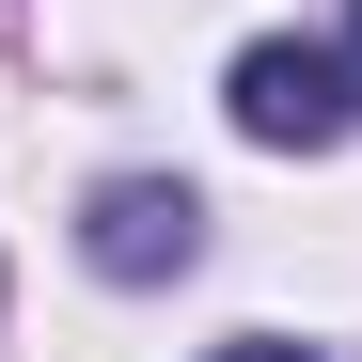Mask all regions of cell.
<instances>
[{"label":"cell","mask_w":362,"mask_h":362,"mask_svg":"<svg viewBox=\"0 0 362 362\" xmlns=\"http://www.w3.org/2000/svg\"><path fill=\"white\" fill-rule=\"evenodd\" d=\"M221 110H236V142H268V158H331V142L362 127V79H346V47H299V32H268V47H236Z\"/></svg>","instance_id":"6da1fadb"},{"label":"cell","mask_w":362,"mask_h":362,"mask_svg":"<svg viewBox=\"0 0 362 362\" xmlns=\"http://www.w3.org/2000/svg\"><path fill=\"white\" fill-rule=\"evenodd\" d=\"M79 252H95L110 284H173V268L205 252V205L173 189V173H110V189L79 205Z\"/></svg>","instance_id":"7a4b0ae2"},{"label":"cell","mask_w":362,"mask_h":362,"mask_svg":"<svg viewBox=\"0 0 362 362\" xmlns=\"http://www.w3.org/2000/svg\"><path fill=\"white\" fill-rule=\"evenodd\" d=\"M221 362H331V346H284V331H252V346H221Z\"/></svg>","instance_id":"3957f363"},{"label":"cell","mask_w":362,"mask_h":362,"mask_svg":"<svg viewBox=\"0 0 362 362\" xmlns=\"http://www.w3.org/2000/svg\"><path fill=\"white\" fill-rule=\"evenodd\" d=\"M346 79H362V0H346Z\"/></svg>","instance_id":"277c9868"}]
</instances>
